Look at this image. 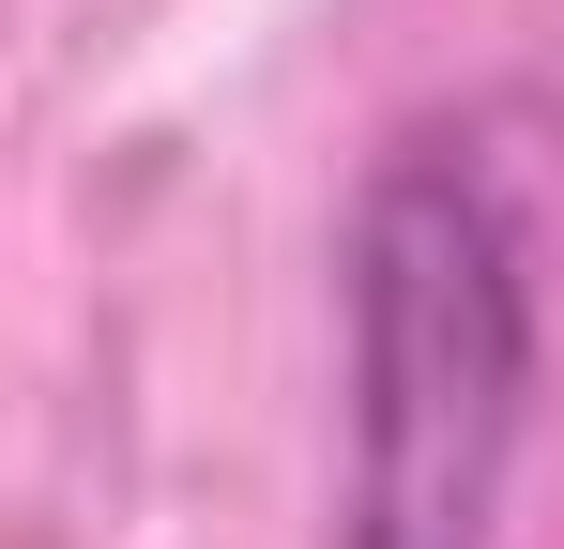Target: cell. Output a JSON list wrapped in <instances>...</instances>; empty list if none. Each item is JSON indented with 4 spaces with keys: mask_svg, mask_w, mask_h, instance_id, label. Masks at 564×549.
Returning <instances> with one entry per match:
<instances>
[{
    "mask_svg": "<svg viewBox=\"0 0 564 549\" xmlns=\"http://www.w3.org/2000/svg\"><path fill=\"white\" fill-rule=\"evenodd\" d=\"M351 412H336V549H503L534 443V229L473 138H397L336 245Z\"/></svg>",
    "mask_w": 564,
    "mask_h": 549,
    "instance_id": "cell-1",
    "label": "cell"
}]
</instances>
